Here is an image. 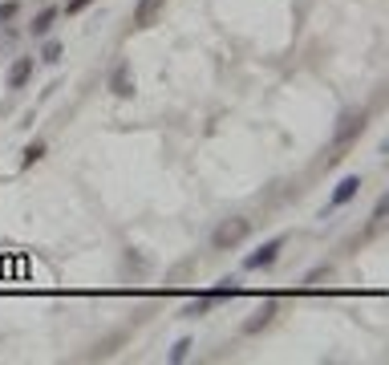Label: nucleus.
I'll return each mask as SVG.
<instances>
[{
	"label": "nucleus",
	"mask_w": 389,
	"mask_h": 365,
	"mask_svg": "<svg viewBox=\"0 0 389 365\" xmlns=\"http://www.w3.org/2000/svg\"><path fill=\"white\" fill-rule=\"evenodd\" d=\"M252 236V219H244V216H231L223 219L219 227H215V236H211V248L215 252H231V248H239V243Z\"/></svg>",
	"instance_id": "f257e3e1"
},
{
	"label": "nucleus",
	"mask_w": 389,
	"mask_h": 365,
	"mask_svg": "<svg viewBox=\"0 0 389 365\" xmlns=\"http://www.w3.org/2000/svg\"><path fill=\"white\" fill-rule=\"evenodd\" d=\"M41 61H45V65H57V61H61V41H45V49H41Z\"/></svg>",
	"instance_id": "ddd939ff"
},
{
	"label": "nucleus",
	"mask_w": 389,
	"mask_h": 365,
	"mask_svg": "<svg viewBox=\"0 0 389 365\" xmlns=\"http://www.w3.org/2000/svg\"><path fill=\"white\" fill-rule=\"evenodd\" d=\"M33 70H37V61H33V57H17V61L8 65V90H24V86H29V77H33Z\"/></svg>",
	"instance_id": "423d86ee"
},
{
	"label": "nucleus",
	"mask_w": 389,
	"mask_h": 365,
	"mask_svg": "<svg viewBox=\"0 0 389 365\" xmlns=\"http://www.w3.org/2000/svg\"><path fill=\"white\" fill-rule=\"evenodd\" d=\"M37 159H45V143H41V138H37V143H29V146H24V167H33Z\"/></svg>",
	"instance_id": "4468645a"
},
{
	"label": "nucleus",
	"mask_w": 389,
	"mask_h": 365,
	"mask_svg": "<svg viewBox=\"0 0 389 365\" xmlns=\"http://www.w3.org/2000/svg\"><path fill=\"white\" fill-rule=\"evenodd\" d=\"M17 13H21V0H0V29L17 21Z\"/></svg>",
	"instance_id": "9b49d317"
},
{
	"label": "nucleus",
	"mask_w": 389,
	"mask_h": 365,
	"mask_svg": "<svg viewBox=\"0 0 389 365\" xmlns=\"http://www.w3.org/2000/svg\"><path fill=\"white\" fill-rule=\"evenodd\" d=\"M57 17H61V8H53V4H49V8H41V13L33 17V24H29V33H33V37H49V29H53V21H57Z\"/></svg>",
	"instance_id": "1a4fd4ad"
},
{
	"label": "nucleus",
	"mask_w": 389,
	"mask_h": 365,
	"mask_svg": "<svg viewBox=\"0 0 389 365\" xmlns=\"http://www.w3.org/2000/svg\"><path fill=\"white\" fill-rule=\"evenodd\" d=\"M357 191H361V175H344L341 183L333 187V195H328V207H344V203H353Z\"/></svg>",
	"instance_id": "39448f33"
},
{
	"label": "nucleus",
	"mask_w": 389,
	"mask_h": 365,
	"mask_svg": "<svg viewBox=\"0 0 389 365\" xmlns=\"http://www.w3.org/2000/svg\"><path fill=\"white\" fill-rule=\"evenodd\" d=\"M211 305H215V296H211V292H203V296H195V300L183 309V316H186V321H199V316H203Z\"/></svg>",
	"instance_id": "9d476101"
},
{
	"label": "nucleus",
	"mask_w": 389,
	"mask_h": 365,
	"mask_svg": "<svg viewBox=\"0 0 389 365\" xmlns=\"http://www.w3.org/2000/svg\"><path fill=\"white\" fill-rule=\"evenodd\" d=\"M166 8V0H138L134 4V29H150L159 21V13Z\"/></svg>",
	"instance_id": "0eeeda50"
},
{
	"label": "nucleus",
	"mask_w": 389,
	"mask_h": 365,
	"mask_svg": "<svg viewBox=\"0 0 389 365\" xmlns=\"http://www.w3.org/2000/svg\"><path fill=\"white\" fill-rule=\"evenodd\" d=\"M215 300H231V296H239V280H219V289L211 292Z\"/></svg>",
	"instance_id": "f8f14e48"
},
{
	"label": "nucleus",
	"mask_w": 389,
	"mask_h": 365,
	"mask_svg": "<svg viewBox=\"0 0 389 365\" xmlns=\"http://www.w3.org/2000/svg\"><path fill=\"white\" fill-rule=\"evenodd\" d=\"M324 276H333V264H321V268H312V272L304 276V284H317V280H324Z\"/></svg>",
	"instance_id": "f3484780"
},
{
	"label": "nucleus",
	"mask_w": 389,
	"mask_h": 365,
	"mask_svg": "<svg viewBox=\"0 0 389 365\" xmlns=\"http://www.w3.org/2000/svg\"><path fill=\"white\" fill-rule=\"evenodd\" d=\"M186 353H191V337L175 341V349H170V362H175V365H179V362H186Z\"/></svg>",
	"instance_id": "2eb2a0df"
},
{
	"label": "nucleus",
	"mask_w": 389,
	"mask_h": 365,
	"mask_svg": "<svg viewBox=\"0 0 389 365\" xmlns=\"http://www.w3.org/2000/svg\"><path fill=\"white\" fill-rule=\"evenodd\" d=\"M365 126H369V114H365V110H344L341 122H337V130H333V150L353 146L361 134H365Z\"/></svg>",
	"instance_id": "f03ea898"
},
{
	"label": "nucleus",
	"mask_w": 389,
	"mask_h": 365,
	"mask_svg": "<svg viewBox=\"0 0 389 365\" xmlns=\"http://www.w3.org/2000/svg\"><path fill=\"white\" fill-rule=\"evenodd\" d=\"M280 252H284V236H276V240H268V243H260L252 256L244 260V268L248 272H260V268H272L276 260H280Z\"/></svg>",
	"instance_id": "7ed1b4c3"
},
{
	"label": "nucleus",
	"mask_w": 389,
	"mask_h": 365,
	"mask_svg": "<svg viewBox=\"0 0 389 365\" xmlns=\"http://www.w3.org/2000/svg\"><path fill=\"white\" fill-rule=\"evenodd\" d=\"M110 90H114V97H134V77H130V65H118V70L110 73Z\"/></svg>",
	"instance_id": "6e6552de"
},
{
	"label": "nucleus",
	"mask_w": 389,
	"mask_h": 365,
	"mask_svg": "<svg viewBox=\"0 0 389 365\" xmlns=\"http://www.w3.org/2000/svg\"><path fill=\"white\" fill-rule=\"evenodd\" d=\"M90 4H93V0H65V8H61V13H65V17H77V13H86Z\"/></svg>",
	"instance_id": "dca6fc26"
},
{
	"label": "nucleus",
	"mask_w": 389,
	"mask_h": 365,
	"mask_svg": "<svg viewBox=\"0 0 389 365\" xmlns=\"http://www.w3.org/2000/svg\"><path fill=\"white\" fill-rule=\"evenodd\" d=\"M276 313H280V300H264V305H260V309H255V313L244 321V333H248V337L264 333V329H268V325L276 321Z\"/></svg>",
	"instance_id": "20e7f679"
}]
</instances>
